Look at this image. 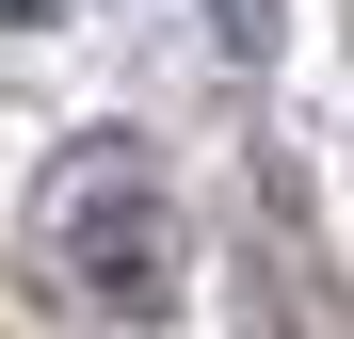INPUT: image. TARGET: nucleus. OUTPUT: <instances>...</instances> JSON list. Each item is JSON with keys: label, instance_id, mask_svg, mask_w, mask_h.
Segmentation results:
<instances>
[{"label": "nucleus", "instance_id": "obj_1", "mask_svg": "<svg viewBox=\"0 0 354 339\" xmlns=\"http://www.w3.org/2000/svg\"><path fill=\"white\" fill-rule=\"evenodd\" d=\"M32 243L65 259V291L113 307V323H161V291H177V210H161V162L129 130H81L32 178Z\"/></svg>", "mask_w": 354, "mask_h": 339}, {"label": "nucleus", "instance_id": "obj_2", "mask_svg": "<svg viewBox=\"0 0 354 339\" xmlns=\"http://www.w3.org/2000/svg\"><path fill=\"white\" fill-rule=\"evenodd\" d=\"M274 17H290V0H209V33L242 49V65H258V49H274Z\"/></svg>", "mask_w": 354, "mask_h": 339}]
</instances>
